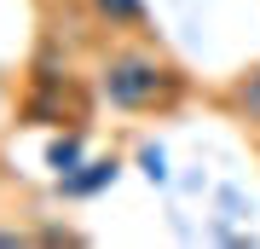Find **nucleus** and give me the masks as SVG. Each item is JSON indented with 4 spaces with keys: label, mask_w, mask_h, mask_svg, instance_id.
<instances>
[{
    "label": "nucleus",
    "mask_w": 260,
    "mask_h": 249,
    "mask_svg": "<svg viewBox=\"0 0 260 249\" xmlns=\"http://www.w3.org/2000/svg\"><path fill=\"white\" fill-rule=\"evenodd\" d=\"M99 99L121 116H174L191 99V75L150 41H121L99 58Z\"/></svg>",
    "instance_id": "1"
},
{
    "label": "nucleus",
    "mask_w": 260,
    "mask_h": 249,
    "mask_svg": "<svg viewBox=\"0 0 260 249\" xmlns=\"http://www.w3.org/2000/svg\"><path fill=\"white\" fill-rule=\"evenodd\" d=\"M23 122H35V128H64V122H87V93L75 81L70 70H58L47 52L35 58V70H29V93L18 104Z\"/></svg>",
    "instance_id": "2"
},
{
    "label": "nucleus",
    "mask_w": 260,
    "mask_h": 249,
    "mask_svg": "<svg viewBox=\"0 0 260 249\" xmlns=\"http://www.w3.org/2000/svg\"><path fill=\"white\" fill-rule=\"evenodd\" d=\"M121 162L116 151H104V157H81L70 168V174H58V197H64V203H93L99 191H110V185L121 180Z\"/></svg>",
    "instance_id": "3"
},
{
    "label": "nucleus",
    "mask_w": 260,
    "mask_h": 249,
    "mask_svg": "<svg viewBox=\"0 0 260 249\" xmlns=\"http://www.w3.org/2000/svg\"><path fill=\"white\" fill-rule=\"evenodd\" d=\"M220 99H225V110H232L243 128H254V133H260V64L237 70L232 81H225V93H220Z\"/></svg>",
    "instance_id": "4"
},
{
    "label": "nucleus",
    "mask_w": 260,
    "mask_h": 249,
    "mask_svg": "<svg viewBox=\"0 0 260 249\" xmlns=\"http://www.w3.org/2000/svg\"><path fill=\"white\" fill-rule=\"evenodd\" d=\"M87 12H93L104 29H116V35H133V29L150 23V6H145V0H87Z\"/></svg>",
    "instance_id": "5"
},
{
    "label": "nucleus",
    "mask_w": 260,
    "mask_h": 249,
    "mask_svg": "<svg viewBox=\"0 0 260 249\" xmlns=\"http://www.w3.org/2000/svg\"><path fill=\"white\" fill-rule=\"evenodd\" d=\"M81 157H87V122H70V133H52V145H47V168H52V180L70 174Z\"/></svg>",
    "instance_id": "6"
},
{
    "label": "nucleus",
    "mask_w": 260,
    "mask_h": 249,
    "mask_svg": "<svg viewBox=\"0 0 260 249\" xmlns=\"http://www.w3.org/2000/svg\"><path fill=\"white\" fill-rule=\"evenodd\" d=\"M139 174L150 185H168V157H162V145H139Z\"/></svg>",
    "instance_id": "7"
},
{
    "label": "nucleus",
    "mask_w": 260,
    "mask_h": 249,
    "mask_svg": "<svg viewBox=\"0 0 260 249\" xmlns=\"http://www.w3.org/2000/svg\"><path fill=\"white\" fill-rule=\"evenodd\" d=\"M35 238H41V243H81V232H70V226H41Z\"/></svg>",
    "instance_id": "8"
},
{
    "label": "nucleus",
    "mask_w": 260,
    "mask_h": 249,
    "mask_svg": "<svg viewBox=\"0 0 260 249\" xmlns=\"http://www.w3.org/2000/svg\"><path fill=\"white\" fill-rule=\"evenodd\" d=\"M18 243H29L23 226H0V249H18Z\"/></svg>",
    "instance_id": "9"
}]
</instances>
